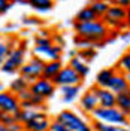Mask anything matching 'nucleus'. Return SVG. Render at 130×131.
Masks as SVG:
<instances>
[{
  "mask_svg": "<svg viewBox=\"0 0 130 131\" xmlns=\"http://www.w3.org/2000/svg\"><path fill=\"white\" fill-rule=\"evenodd\" d=\"M55 121L63 124L69 131H93L91 124H88L82 116L72 110H61L55 116Z\"/></svg>",
  "mask_w": 130,
  "mask_h": 131,
  "instance_id": "3",
  "label": "nucleus"
},
{
  "mask_svg": "<svg viewBox=\"0 0 130 131\" xmlns=\"http://www.w3.org/2000/svg\"><path fill=\"white\" fill-rule=\"evenodd\" d=\"M33 52H34V57L42 58L43 61H57V60H61L63 48H60L57 45H51V46H47V48L34 46Z\"/></svg>",
  "mask_w": 130,
  "mask_h": 131,
  "instance_id": "11",
  "label": "nucleus"
},
{
  "mask_svg": "<svg viewBox=\"0 0 130 131\" xmlns=\"http://www.w3.org/2000/svg\"><path fill=\"white\" fill-rule=\"evenodd\" d=\"M97 107H99V104H97V97H96V94L91 90H87L81 95V98H79V109H81L84 113L91 115Z\"/></svg>",
  "mask_w": 130,
  "mask_h": 131,
  "instance_id": "14",
  "label": "nucleus"
},
{
  "mask_svg": "<svg viewBox=\"0 0 130 131\" xmlns=\"http://www.w3.org/2000/svg\"><path fill=\"white\" fill-rule=\"evenodd\" d=\"M117 73L114 67H108V69H102L97 74H96V86L99 88H106L108 83L111 82V79L114 78V74Z\"/></svg>",
  "mask_w": 130,
  "mask_h": 131,
  "instance_id": "17",
  "label": "nucleus"
},
{
  "mask_svg": "<svg viewBox=\"0 0 130 131\" xmlns=\"http://www.w3.org/2000/svg\"><path fill=\"white\" fill-rule=\"evenodd\" d=\"M96 19H99V18L96 16V14L90 9L88 5L84 6V8L75 15V23H90V21H96Z\"/></svg>",
  "mask_w": 130,
  "mask_h": 131,
  "instance_id": "22",
  "label": "nucleus"
},
{
  "mask_svg": "<svg viewBox=\"0 0 130 131\" xmlns=\"http://www.w3.org/2000/svg\"><path fill=\"white\" fill-rule=\"evenodd\" d=\"M29 6H32L33 10L39 12V14H45L54 9V2L51 0H29Z\"/></svg>",
  "mask_w": 130,
  "mask_h": 131,
  "instance_id": "20",
  "label": "nucleus"
},
{
  "mask_svg": "<svg viewBox=\"0 0 130 131\" xmlns=\"http://www.w3.org/2000/svg\"><path fill=\"white\" fill-rule=\"evenodd\" d=\"M69 57H70V58L76 57V51H69Z\"/></svg>",
  "mask_w": 130,
  "mask_h": 131,
  "instance_id": "38",
  "label": "nucleus"
},
{
  "mask_svg": "<svg viewBox=\"0 0 130 131\" xmlns=\"http://www.w3.org/2000/svg\"><path fill=\"white\" fill-rule=\"evenodd\" d=\"M76 57L82 60L84 63H91L94 58L97 57V51L93 48H87V49H79V51H76Z\"/></svg>",
  "mask_w": 130,
  "mask_h": 131,
  "instance_id": "26",
  "label": "nucleus"
},
{
  "mask_svg": "<svg viewBox=\"0 0 130 131\" xmlns=\"http://www.w3.org/2000/svg\"><path fill=\"white\" fill-rule=\"evenodd\" d=\"M115 107L123 115H126L129 118L130 116V92H123V94L115 95Z\"/></svg>",
  "mask_w": 130,
  "mask_h": 131,
  "instance_id": "18",
  "label": "nucleus"
},
{
  "mask_svg": "<svg viewBox=\"0 0 130 131\" xmlns=\"http://www.w3.org/2000/svg\"><path fill=\"white\" fill-rule=\"evenodd\" d=\"M91 128H93V131H129V128H126V127L108 125V124L99 122V121H93L91 122Z\"/></svg>",
  "mask_w": 130,
  "mask_h": 131,
  "instance_id": "24",
  "label": "nucleus"
},
{
  "mask_svg": "<svg viewBox=\"0 0 130 131\" xmlns=\"http://www.w3.org/2000/svg\"><path fill=\"white\" fill-rule=\"evenodd\" d=\"M129 36H130L129 30H120V33H118V37L123 42H129Z\"/></svg>",
  "mask_w": 130,
  "mask_h": 131,
  "instance_id": "35",
  "label": "nucleus"
},
{
  "mask_svg": "<svg viewBox=\"0 0 130 131\" xmlns=\"http://www.w3.org/2000/svg\"><path fill=\"white\" fill-rule=\"evenodd\" d=\"M43 64H45V61L42 58L33 55L29 61H25L24 64L20 67L18 73H20L21 78H24L29 83H32V82H34L36 79L41 78L42 70H43Z\"/></svg>",
  "mask_w": 130,
  "mask_h": 131,
  "instance_id": "4",
  "label": "nucleus"
},
{
  "mask_svg": "<svg viewBox=\"0 0 130 131\" xmlns=\"http://www.w3.org/2000/svg\"><path fill=\"white\" fill-rule=\"evenodd\" d=\"M51 45H54L52 40H51V37H39V36L34 37V46L47 48V46H51Z\"/></svg>",
  "mask_w": 130,
  "mask_h": 131,
  "instance_id": "29",
  "label": "nucleus"
},
{
  "mask_svg": "<svg viewBox=\"0 0 130 131\" xmlns=\"http://www.w3.org/2000/svg\"><path fill=\"white\" fill-rule=\"evenodd\" d=\"M9 51H12V49L9 48L8 42H3V40H0V57H2V58L8 57Z\"/></svg>",
  "mask_w": 130,
  "mask_h": 131,
  "instance_id": "33",
  "label": "nucleus"
},
{
  "mask_svg": "<svg viewBox=\"0 0 130 131\" xmlns=\"http://www.w3.org/2000/svg\"><path fill=\"white\" fill-rule=\"evenodd\" d=\"M21 21H23V24L24 25H42L43 24V19L36 18V16H27V15L23 16Z\"/></svg>",
  "mask_w": 130,
  "mask_h": 131,
  "instance_id": "28",
  "label": "nucleus"
},
{
  "mask_svg": "<svg viewBox=\"0 0 130 131\" xmlns=\"http://www.w3.org/2000/svg\"><path fill=\"white\" fill-rule=\"evenodd\" d=\"M73 30L76 31V36L93 42H106L111 33V30L106 27L102 19L90 21V23H73Z\"/></svg>",
  "mask_w": 130,
  "mask_h": 131,
  "instance_id": "1",
  "label": "nucleus"
},
{
  "mask_svg": "<svg viewBox=\"0 0 130 131\" xmlns=\"http://www.w3.org/2000/svg\"><path fill=\"white\" fill-rule=\"evenodd\" d=\"M47 30H48V28H42V30H39L38 36H39V37H51L49 31H47Z\"/></svg>",
  "mask_w": 130,
  "mask_h": 131,
  "instance_id": "37",
  "label": "nucleus"
},
{
  "mask_svg": "<svg viewBox=\"0 0 130 131\" xmlns=\"http://www.w3.org/2000/svg\"><path fill=\"white\" fill-rule=\"evenodd\" d=\"M103 18L109 19V21H115V23H127L129 21V9L118 6L115 3H109L108 12Z\"/></svg>",
  "mask_w": 130,
  "mask_h": 131,
  "instance_id": "13",
  "label": "nucleus"
},
{
  "mask_svg": "<svg viewBox=\"0 0 130 131\" xmlns=\"http://www.w3.org/2000/svg\"><path fill=\"white\" fill-rule=\"evenodd\" d=\"M14 6V2H8V0H0V15L6 14L9 9Z\"/></svg>",
  "mask_w": 130,
  "mask_h": 131,
  "instance_id": "32",
  "label": "nucleus"
},
{
  "mask_svg": "<svg viewBox=\"0 0 130 131\" xmlns=\"http://www.w3.org/2000/svg\"><path fill=\"white\" fill-rule=\"evenodd\" d=\"M49 124H51V119L48 118V115L45 112H39L36 118L23 124V127H24V131H49Z\"/></svg>",
  "mask_w": 130,
  "mask_h": 131,
  "instance_id": "10",
  "label": "nucleus"
},
{
  "mask_svg": "<svg viewBox=\"0 0 130 131\" xmlns=\"http://www.w3.org/2000/svg\"><path fill=\"white\" fill-rule=\"evenodd\" d=\"M106 90H109L115 95L123 94V92H130V74L117 72L114 74V78L111 79V82L108 83Z\"/></svg>",
  "mask_w": 130,
  "mask_h": 131,
  "instance_id": "8",
  "label": "nucleus"
},
{
  "mask_svg": "<svg viewBox=\"0 0 130 131\" xmlns=\"http://www.w3.org/2000/svg\"><path fill=\"white\" fill-rule=\"evenodd\" d=\"M112 3H115V5H118V6H123V8H127L129 9V0H118V2H112Z\"/></svg>",
  "mask_w": 130,
  "mask_h": 131,
  "instance_id": "36",
  "label": "nucleus"
},
{
  "mask_svg": "<svg viewBox=\"0 0 130 131\" xmlns=\"http://www.w3.org/2000/svg\"><path fill=\"white\" fill-rule=\"evenodd\" d=\"M69 67L72 69L75 73L78 74L79 78H81L82 81H84V78H87L90 74V66L87 64V63H84L82 60H79L78 57H73L69 60Z\"/></svg>",
  "mask_w": 130,
  "mask_h": 131,
  "instance_id": "16",
  "label": "nucleus"
},
{
  "mask_svg": "<svg viewBox=\"0 0 130 131\" xmlns=\"http://www.w3.org/2000/svg\"><path fill=\"white\" fill-rule=\"evenodd\" d=\"M49 131H69L67 128H66L63 124H60L58 121H51V124H49Z\"/></svg>",
  "mask_w": 130,
  "mask_h": 131,
  "instance_id": "31",
  "label": "nucleus"
},
{
  "mask_svg": "<svg viewBox=\"0 0 130 131\" xmlns=\"http://www.w3.org/2000/svg\"><path fill=\"white\" fill-rule=\"evenodd\" d=\"M63 69V63L61 60H57V61H45L43 64V70H42L41 78L42 79H47V81H54V78L58 74V72Z\"/></svg>",
  "mask_w": 130,
  "mask_h": 131,
  "instance_id": "15",
  "label": "nucleus"
},
{
  "mask_svg": "<svg viewBox=\"0 0 130 131\" xmlns=\"http://www.w3.org/2000/svg\"><path fill=\"white\" fill-rule=\"evenodd\" d=\"M90 116L94 121L108 124V125H118V127H126V128L129 125V118L123 115L117 107H109V109L97 107Z\"/></svg>",
  "mask_w": 130,
  "mask_h": 131,
  "instance_id": "2",
  "label": "nucleus"
},
{
  "mask_svg": "<svg viewBox=\"0 0 130 131\" xmlns=\"http://www.w3.org/2000/svg\"><path fill=\"white\" fill-rule=\"evenodd\" d=\"M55 86H54V83L51 81H47V79H36L34 82L30 83V86H29V91L32 92L33 95H39L42 97L45 101L48 100V98L54 97V94H55Z\"/></svg>",
  "mask_w": 130,
  "mask_h": 131,
  "instance_id": "7",
  "label": "nucleus"
},
{
  "mask_svg": "<svg viewBox=\"0 0 130 131\" xmlns=\"http://www.w3.org/2000/svg\"><path fill=\"white\" fill-rule=\"evenodd\" d=\"M6 128H8V131H24L23 124H20V122L12 124V125H9V127H6Z\"/></svg>",
  "mask_w": 130,
  "mask_h": 131,
  "instance_id": "34",
  "label": "nucleus"
},
{
  "mask_svg": "<svg viewBox=\"0 0 130 131\" xmlns=\"http://www.w3.org/2000/svg\"><path fill=\"white\" fill-rule=\"evenodd\" d=\"M3 61H5V58H2V57H0V67H2V64H3Z\"/></svg>",
  "mask_w": 130,
  "mask_h": 131,
  "instance_id": "40",
  "label": "nucleus"
},
{
  "mask_svg": "<svg viewBox=\"0 0 130 131\" xmlns=\"http://www.w3.org/2000/svg\"><path fill=\"white\" fill-rule=\"evenodd\" d=\"M15 118H14V113H5V112H0V124H3V125H12V124H15Z\"/></svg>",
  "mask_w": 130,
  "mask_h": 131,
  "instance_id": "27",
  "label": "nucleus"
},
{
  "mask_svg": "<svg viewBox=\"0 0 130 131\" xmlns=\"http://www.w3.org/2000/svg\"><path fill=\"white\" fill-rule=\"evenodd\" d=\"M51 40L54 45H57L60 48H64L66 46V42H64V36L63 34H60V33H55V34H52L51 36Z\"/></svg>",
  "mask_w": 130,
  "mask_h": 131,
  "instance_id": "30",
  "label": "nucleus"
},
{
  "mask_svg": "<svg viewBox=\"0 0 130 131\" xmlns=\"http://www.w3.org/2000/svg\"><path fill=\"white\" fill-rule=\"evenodd\" d=\"M114 69L118 73H129V70H130V52L129 51L124 52L120 57V60H118V63H117V66Z\"/></svg>",
  "mask_w": 130,
  "mask_h": 131,
  "instance_id": "25",
  "label": "nucleus"
},
{
  "mask_svg": "<svg viewBox=\"0 0 130 131\" xmlns=\"http://www.w3.org/2000/svg\"><path fill=\"white\" fill-rule=\"evenodd\" d=\"M0 131H8V128H6V125H3V124H0Z\"/></svg>",
  "mask_w": 130,
  "mask_h": 131,
  "instance_id": "39",
  "label": "nucleus"
},
{
  "mask_svg": "<svg viewBox=\"0 0 130 131\" xmlns=\"http://www.w3.org/2000/svg\"><path fill=\"white\" fill-rule=\"evenodd\" d=\"M90 90L96 94L99 107H103V109L115 107V94H112L109 90H106V88H99L96 85H93Z\"/></svg>",
  "mask_w": 130,
  "mask_h": 131,
  "instance_id": "12",
  "label": "nucleus"
},
{
  "mask_svg": "<svg viewBox=\"0 0 130 131\" xmlns=\"http://www.w3.org/2000/svg\"><path fill=\"white\" fill-rule=\"evenodd\" d=\"M29 86H30V83L25 81L24 78L18 76V78H15L14 81L11 82L8 91H11L12 94L18 95V94H21V92H24V91H29Z\"/></svg>",
  "mask_w": 130,
  "mask_h": 131,
  "instance_id": "21",
  "label": "nucleus"
},
{
  "mask_svg": "<svg viewBox=\"0 0 130 131\" xmlns=\"http://www.w3.org/2000/svg\"><path fill=\"white\" fill-rule=\"evenodd\" d=\"M24 63H25V52L18 48H14L12 51H9L8 57L3 61L0 70L6 74H14L20 70V67Z\"/></svg>",
  "mask_w": 130,
  "mask_h": 131,
  "instance_id": "5",
  "label": "nucleus"
},
{
  "mask_svg": "<svg viewBox=\"0 0 130 131\" xmlns=\"http://www.w3.org/2000/svg\"><path fill=\"white\" fill-rule=\"evenodd\" d=\"M52 83H54L55 88H57V86L58 88H61V86H75V85L81 86L82 79L73 72L69 66H63V69H61V70L58 72V74L54 78Z\"/></svg>",
  "mask_w": 130,
  "mask_h": 131,
  "instance_id": "6",
  "label": "nucleus"
},
{
  "mask_svg": "<svg viewBox=\"0 0 130 131\" xmlns=\"http://www.w3.org/2000/svg\"><path fill=\"white\" fill-rule=\"evenodd\" d=\"M90 9L96 14L99 19H102L103 16L106 15V12H108V8H109V3L108 2H100V0H96V2H91L88 3Z\"/></svg>",
  "mask_w": 130,
  "mask_h": 131,
  "instance_id": "23",
  "label": "nucleus"
},
{
  "mask_svg": "<svg viewBox=\"0 0 130 131\" xmlns=\"http://www.w3.org/2000/svg\"><path fill=\"white\" fill-rule=\"evenodd\" d=\"M60 92H61V100L64 103H73L78 98L79 92H81V86H78V85H75V86H61Z\"/></svg>",
  "mask_w": 130,
  "mask_h": 131,
  "instance_id": "19",
  "label": "nucleus"
},
{
  "mask_svg": "<svg viewBox=\"0 0 130 131\" xmlns=\"http://www.w3.org/2000/svg\"><path fill=\"white\" fill-rule=\"evenodd\" d=\"M20 110V100L11 91H0V112L15 113Z\"/></svg>",
  "mask_w": 130,
  "mask_h": 131,
  "instance_id": "9",
  "label": "nucleus"
}]
</instances>
